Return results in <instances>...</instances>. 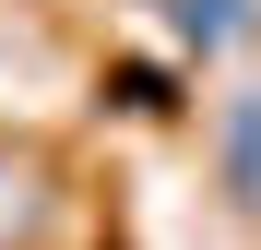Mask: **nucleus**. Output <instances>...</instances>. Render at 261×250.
I'll use <instances>...</instances> for the list:
<instances>
[{
  "label": "nucleus",
  "mask_w": 261,
  "mask_h": 250,
  "mask_svg": "<svg viewBox=\"0 0 261 250\" xmlns=\"http://www.w3.org/2000/svg\"><path fill=\"white\" fill-rule=\"evenodd\" d=\"M178 24H190V36H202V48H214V36H238L249 12H238V0H178Z\"/></svg>",
  "instance_id": "nucleus-1"
},
{
  "label": "nucleus",
  "mask_w": 261,
  "mask_h": 250,
  "mask_svg": "<svg viewBox=\"0 0 261 250\" xmlns=\"http://www.w3.org/2000/svg\"><path fill=\"white\" fill-rule=\"evenodd\" d=\"M238 191H261V96H238Z\"/></svg>",
  "instance_id": "nucleus-2"
}]
</instances>
